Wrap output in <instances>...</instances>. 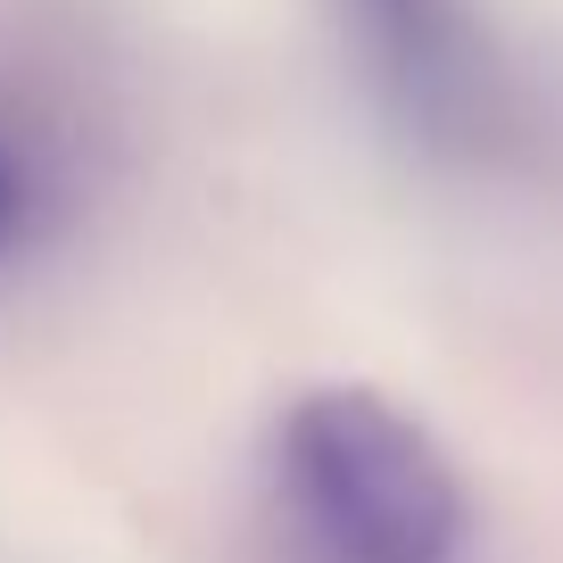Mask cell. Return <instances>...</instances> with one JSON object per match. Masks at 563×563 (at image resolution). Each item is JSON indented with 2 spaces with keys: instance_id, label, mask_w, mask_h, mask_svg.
Instances as JSON below:
<instances>
[{
  "instance_id": "obj_1",
  "label": "cell",
  "mask_w": 563,
  "mask_h": 563,
  "mask_svg": "<svg viewBox=\"0 0 563 563\" xmlns=\"http://www.w3.org/2000/svg\"><path fill=\"white\" fill-rule=\"evenodd\" d=\"M282 489L323 563H456L473 506L456 464L373 389H307L282 415Z\"/></svg>"
},
{
  "instance_id": "obj_2",
  "label": "cell",
  "mask_w": 563,
  "mask_h": 563,
  "mask_svg": "<svg viewBox=\"0 0 563 563\" xmlns=\"http://www.w3.org/2000/svg\"><path fill=\"white\" fill-rule=\"evenodd\" d=\"M373 91L440 158H497L514 133V84L473 0H340Z\"/></svg>"
},
{
  "instance_id": "obj_3",
  "label": "cell",
  "mask_w": 563,
  "mask_h": 563,
  "mask_svg": "<svg viewBox=\"0 0 563 563\" xmlns=\"http://www.w3.org/2000/svg\"><path fill=\"white\" fill-rule=\"evenodd\" d=\"M18 224H25V166L0 150V249L18 241Z\"/></svg>"
}]
</instances>
